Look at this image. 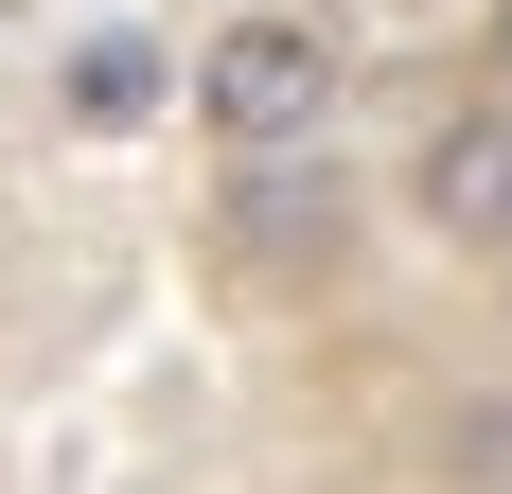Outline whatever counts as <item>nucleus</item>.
Returning <instances> with one entry per match:
<instances>
[{
	"mask_svg": "<svg viewBox=\"0 0 512 494\" xmlns=\"http://www.w3.org/2000/svg\"><path fill=\"white\" fill-rule=\"evenodd\" d=\"M195 124H212L230 159H301L318 124H336V18H301V0H248V18L195 53Z\"/></svg>",
	"mask_w": 512,
	"mask_h": 494,
	"instance_id": "nucleus-1",
	"label": "nucleus"
},
{
	"mask_svg": "<svg viewBox=\"0 0 512 494\" xmlns=\"http://www.w3.org/2000/svg\"><path fill=\"white\" fill-rule=\"evenodd\" d=\"M407 212L460 230V247H512V106H460V124L407 159Z\"/></svg>",
	"mask_w": 512,
	"mask_h": 494,
	"instance_id": "nucleus-2",
	"label": "nucleus"
},
{
	"mask_svg": "<svg viewBox=\"0 0 512 494\" xmlns=\"http://www.w3.org/2000/svg\"><path fill=\"white\" fill-rule=\"evenodd\" d=\"M142 106H159V53L142 36H89V53H71V124H142Z\"/></svg>",
	"mask_w": 512,
	"mask_h": 494,
	"instance_id": "nucleus-3",
	"label": "nucleus"
},
{
	"mask_svg": "<svg viewBox=\"0 0 512 494\" xmlns=\"http://www.w3.org/2000/svg\"><path fill=\"white\" fill-rule=\"evenodd\" d=\"M495 71H512V0H495Z\"/></svg>",
	"mask_w": 512,
	"mask_h": 494,
	"instance_id": "nucleus-4",
	"label": "nucleus"
}]
</instances>
